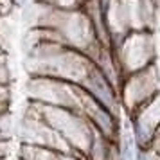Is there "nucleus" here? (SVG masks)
I'll use <instances>...</instances> for the list:
<instances>
[]
</instances>
